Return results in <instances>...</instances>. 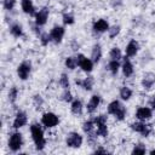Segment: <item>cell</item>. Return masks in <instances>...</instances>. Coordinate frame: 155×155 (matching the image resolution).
<instances>
[{
  "mask_svg": "<svg viewBox=\"0 0 155 155\" xmlns=\"http://www.w3.org/2000/svg\"><path fill=\"white\" fill-rule=\"evenodd\" d=\"M30 132H31V137H33V140L36 145V149L38 150H42L44 147H45V137H44V132L41 130V127L36 124L31 125L30 126Z\"/></svg>",
  "mask_w": 155,
  "mask_h": 155,
  "instance_id": "1",
  "label": "cell"
},
{
  "mask_svg": "<svg viewBox=\"0 0 155 155\" xmlns=\"http://www.w3.org/2000/svg\"><path fill=\"white\" fill-rule=\"evenodd\" d=\"M108 113L115 115L116 119H119V120H124L125 114H126V109L119 101H113L108 105Z\"/></svg>",
  "mask_w": 155,
  "mask_h": 155,
  "instance_id": "2",
  "label": "cell"
},
{
  "mask_svg": "<svg viewBox=\"0 0 155 155\" xmlns=\"http://www.w3.org/2000/svg\"><path fill=\"white\" fill-rule=\"evenodd\" d=\"M94 122L97 125V134L105 137L108 134V128H107V116L105 115H99L94 119Z\"/></svg>",
  "mask_w": 155,
  "mask_h": 155,
  "instance_id": "3",
  "label": "cell"
},
{
  "mask_svg": "<svg viewBox=\"0 0 155 155\" xmlns=\"http://www.w3.org/2000/svg\"><path fill=\"white\" fill-rule=\"evenodd\" d=\"M82 143V137L76 133V132H71L68 134L67 137V145L70 148H79Z\"/></svg>",
  "mask_w": 155,
  "mask_h": 155,
  "instance_id": "4",
  "label": "cell"
},
{
  "mask_svg": "<svg viewBox=\"0 0 155 155\" xmlns=\"http://www.w3.org/2000/svg\"><path fill=\"white\" fill-rule=\"evenodd\" d=\"M22 143H23L22 134H21V133H18V132H16V133H13V134L11 136L10 142H8V145H10V148H11V150L17 151V150H19V149H21Z\"/></svg>",
  "mask_w": 155,
  "mask_h": 155,
  "instance_id": "5",
  "label": "cell"
},
{
  "mask_svg": "<svg viewBox=\"0 0 155 155\" xmlns=\"http://www.w3.org/2000/svg\"><path fill=\"white\" fill-rule=\"evenodd\" d=\"M41 122L46 126V127H53L56 126L59 120H58V116L54 115L53 113H46L42 115V119H41Z\"/></svg>",
  "mask_w": 155,
  "mask_h": 155,
  "instance_id": "6",
  "label": "cell"
},
{
  "mask_svg": "<svg viewBox=\"0 0 155 155\" xmlns=\"http://www.w3.org/2000/svg\"><path fill=\"white\" fill-rule=\"evenodd\" d=\"M76 59H78V65H79L82 70H85V71H91V70H92L93 63H92L91 59L86 58L84 54H79Z\"/></svg>",
  "mask_w": 155,
  "mask_h": 155,
  "instance_id": "7",
  "label": "cell"
},
{
  "mask_svg": "<svg viewBox=\"0 0 155 155\" xmlns=\"http://www.w3.org/2000/svg\"><path fill=\"white\" fill-rule=\"evenodd\" d=\"M30 63L29 62H23L19 67H18V69H17V74H18V76L22 79V80H25L28 76H29V73H30Z\"/></svg>",
  "mask_w": 155,
  "mask_h": 155,
  "instance_id": "8",
  "label": "cell"
},
{
  "mask_svg": "<svg viewBox=\"0 0 155 155\" xmlns=\"http://www.w3.org/2000/svg\"><path fill=\"white\" fill-rule=\"evenodd\" d=\"M131 127H132V130H134L136 132L142 133L144 137H147V136L150 133V126H149V125H145V124H142V122L132 124Z\"/></svg>",
  "mask_w": 155,
  "mask_h": 155,
  "instance_id": "9",
  "label": "cell"
},
{
  "mask_svg": "<svg viewBox=\"0 0 155 155\" xmlns=\"http://www.w3.org/2000/svg\"><path fill=\"white\" fill-rule=\"evenodd\" d=\"M63 35H64V28L63 27H54L50 33V36L54 42H61Z\"/></svg>",
  "mask_w": 155,
  "mask_h": 155,
  "instance_id": "10",
  "label": "cell"
},
{
  "mask_svg": "<svg viewBox=\"0 0 155 155\" xmlns=\"http://www.w3.org/2000/svg\"><path fill=\"white\" fill-rule=\"evenodd\" d=\"M47 17H48V10L46 7L41 8L36 15H35V22L38 25H42L46 23L47 21Z\"/></svg>",
  "mask_w": 155,
  "mask_h": 155,
  "instance_id": "11",
  "label": "cell"
},
{
  "mask_svg": "<svg viewBox=\"0 0 155 155\" xmlns=\"http://www.w3.org/2000/svg\"><path fill=\"white\" fill-rule=\"evenodd\" d=\"M136 116L139 119V120H148L151 117V109L147 108V107H143V108H139L136 113Z\"/></svg>",
  "mask_w": 155,
  "mask_h": 155,
  "instance_id": "12",
  "label": "cell"
},
{
  "mask_svg": "<svg viewBox=\"0 0 155 155\" xmlns=\"http://www.w3.org/2000/svg\"><path fill=\"white\" fill-rule=\"evenodd\" d=\"M27 124V115L24 113H18L15 121H13V127L15 128H21Z\"/></svg>",
  "mask_w": 155,
  "mask_h": 155,
  "instance_id": "13",
  "label": "cell"
},
{
  "mask_svg": "<svg viewBox=\"0 0 155 155\" xmlns=\"http://www.w3.org/2000/svg\"><path fill=\"white\" fill-rule=\"evenodd\" d=\"M93 29H94V31L103 33V31H105V30H109V25H108L107 21H104V19H99V21L94 22V24H93Z\"/></svg>",
  "mask_w": 155,
  "mask_h": 155,
  "instance_id": "14",
  "label": "cell"
},
{
  "mask_svg": "<svg viewBox=\"0 0 155 155\" xmlns=\"http://www.w3.org/2000/svg\"><path fill=\"white\" fill-rule=\"evenodd\" d=\"M137 51H138V44L134 40H131L128 42V45L126 46V54H127V57L136 56Z\"/></svg>",
  "mask_w": 155,
  "mask_h": 155,
  "instance_id": "15",
  "label": "cell"
},
{
  "mask_svg": "<svg viewBox=\"0 0 155 155\" xmlns=\"http://www.w3.org/2000/svg\"><path fill=\"white\" fill-rule=\"evenodd\" d=\"M99 102H101L99 96H97V94L92 96L91 99H90V102H88V104H87V110H88L90 113H93V111L97 109V107L99 105Z\"/></svg>",
  "mask_w": 155,
  "mask_h": 155,
  "instance_id": "16",
  "label": "cell"
},
{
  "mask_svg": "<svg viewBox=\"0 0 155 155\" xmlns=\"http://www.w3.org/2000/svg\"><path fill=\"white\" fill-rule=\"evenodd\" d=\"M154 82H155V75L151 74V73L145 74L144 78H143V81H142L144 88H150V87L154 85Z\"/></svg>",
  "mask_w": 155,
  "mask_h": 155,
  "instance_id": "17",
  "label": "cell"
},
{
  "mask_svg": "<svg viewBox=\"0 0 155 155\" xmlns=\"http://www.w3.org/2000/svg\"><path fill=\"white\" fill-rule=\"evenodd\" d=\"M122 71H124L125 76H130L133 73V65H132V63L130 62L128 58H125V62L122 64Z\"/></svg>",
  "mask_w": 155,
  "mask_h": 155,
  "instance_id": "18",
  "label": "cell"
},
{
  "mask_svg": "<svg viewBox=\"0 0 155 155\" xmlns=\"http://www.w3.org/2000/svg\"><path fill=\"white\" fill-rule=\"evenodd\" d=\"M22 8L25 13L34 15V5H33L31 0H22Z\"/></svg>",
  "mask_w": 155,
  "mask_h": 155,
  "instance_id": "19",
  "label": "cell"
},
{
  "mask_svg": "<svg viewBox=\"0 0 155 155\" xmlns=\"http://www.w3.org/2000/svg\"><path fill=\"white\" fill-rule=\"evenodd\" d=\"M102 57V50H101V46L99 45H94L93 46V50H92V61L93 62H98Z\"/></svg>",
  "mask_w": 155,
  "mask_h": 155,
  "instance_id": "20",
  "label": "cell"
},
{
  "mask_svg": "<svg viewBox=\"0 0 155 155\" xmlns=\"http://www.w3.org/2000/svg\"><path fill=\"white\" fill-rule=\"evenodd\" d=\"M76 84H80L85 90H91L92 88V85H93V78L92 76H88L84 81H76Z\"/></svg>",
  "mask_w": 155,
  "mask_h": 155,
  "instance_id": "21",
  "label": "cell"
},
{
  "mask_svg": "<svg viewBox=\"0 0 155 155\" xmlns=\"http://www.w3.org/2000/svg\"><path fill=\"white\" fill-rule=\"evenodd\" d=\"M81 110H82V104H81V102L78 101V99L74 101V102L71 103V111H73L74 114H80Z\"/></svg>",
  "mask_w": 155,
  "mask_h": 155,
  "instance_id": "22",
  "label": "cell"
},
{
  "mask_svg": "<svg viewBox=\"0 0 155 155\" xmlns=\"http://www.w3.org/2000/svg\"><path fill=\"white\" fill-rule=\"evenodd\" d=\"M131 96H132V91H131L128 87H122V88L120 90V97H121L122 99L127 101V99H130Z\"/></svg>",
  "mask_w": 155,
  "mask_h": 155,
  "instance_id": "23",
  "label": "cell"
},
{
  "mask_svg": "<svg viewBox=\"0 0 155 155\" xmlns=\"http://www.w3.org/2000/svg\"><path fill=\"white\" fill-rule=\"evenodd\" d=\"M11 34H12L13 36H16V38L22 36V34H23V31H22V27L18 25V24L12 25V27H11Z\"/></svg>",
  "mask_w": 155,
  "mask_h": 155,
  "instance_id": "24",
  "label": "cell"
},
{
  "mask_svg": "<svg viewBox=\"0 0 155 155\" xmlns=\"http://www.w3.org/2000/svg\"><path fill=\"white\" fill-rule=\"evenodd\" d=\"M110 58L111 59H115V61H119L121 58V51H120V48L113 47L111 51H110Z\"/></svg>",
  "mask_w": 155,
  "mask_h": 155,
  "instance_id": "25",
  "label": "cell"
},
{
  "mask_svg": "<svg viewBox=\"0 0 155 155\" xmlns=\"http://www.w3.org/2000/svg\"><path fill=\"white\" fill-rule=\"evenodd\" d=\"M65 65L69 68V69H75V67L78 65V59L74 58V57H68L65 59Z\"/></svg>",
  "mask_w": 155,
  "mask_h": 155,
  "instance_id": "26",
  "label": "cell"
},
{
  "mask_svg": "<svg viewBox=\"0 0 155 155\" xmlns=\"http://www.w3.org/2000/svg\"><path fill=\"white\" fill-rule=\"evenodd\" d=\"M120 68V64H119V61H115V59H111V62L109 63V69L113 74H116L117 70Z\"/></svg>",
  "mask_w": 155,
  "mask_h": 155,
  "instance_id": "27",
  "label": "cell"
},
{
  "mask_svg": "<svg viewBox=\"0 0 155 155\" xmlns=\"http://www.w3.org/2000/svg\"><path fill=\"white\" fill-rule=\"evenodd\" d=\"M82 130H84L86 133H91V131L93 130V122H92V121H86V122H84Z\"/></svg>",
  "mask_w": 155,
  "mask_h": 155,
  "instance_id": "28",
  "label": "cell"
},
{
  "mask_svg": "<svg viewBox=\"0 0 155 155\" xmlns=\"http://www.w3.org/2000/svg\"><path fill=\"white\" fill-rule=\"evenodd\" d=\"M8 97H10V101L11 102H15L16 98H17V88L16 87H12L8 92Z\"/></svg>",
  "mask_w": 155,
  "mask_h": 155,
  "instance_id": "29",
  "label": "cell"
},
{
  "mask_svg": "<svg viewBox=\"0 0 155 155\" xmlns=\"http://www.w3.org/2000/svg\"><path fill=\"white\" fill-rule=\"evenodd\" d=\"M15 2L16 0H4V7L6 10H12L15 6Z\"/></svg>",
  "mask_w": 155,
  "mask_h": 155,
  "instance_id": "30",
  "label": "cell"
},
{
  "mask_svg": "<svg viewBox=\"0 0 155 155\" xmlns=\"http://www.w3.org/2000/svg\"><path fill=\"white\" fill-rule=\"evenodd\" d=\"M63 22L65 24H73L74 23V17L71 15H63Z\"/></svg>",
  "mask_w": 155,
  "mask_h": 155,
  "instance_id": "31",
  "label": "cell"
},
{
  "mask_svg": "<svg viewBox=\"0 0 155 155\" xmlns=\"http://www.w3.org/2000/svg\"><path fill=\"white\" fill-rule=\"evenodd\" d=\"M119 31H120V27L115 25V27H113V28L109 29V36L110 38H114V36H116L119 34Z\"/></svg>",
  "mask_w": 155,
  "mask_h": 155,
  "instance_id": "32",
  "label": "cell"
},
{
  "mask_svg": "<svg viewBox=\"0 0 155 155\" xmlns=\"http://www.w3.org/2000/svg\"><path fill=\"white\" fill-rule=\"evenodd\" d=\"M132 153H133V154H144V153H145V148H144L142 144H139V145L134 147V149H133Z\"/></svg>",
  "mask_w": 155,
  "mask_h": 155,
  "instance_id": "33",
  "label": "cell"
},
{
  "mask_svg": "<svg viewBox=\"0 0 155 155\" xmlns=\"http://www.w3.org/2000/svg\"><path fill=\"white\" fill-rule=\"evenodd\" d=\"M61 85H62L64 88L69 87V80H68V78H67V75H65V74H63V75H62V78H61Z\"/></svg>",
  "mask_w": 155,
  "mask_h": 155,
  "instance_id": "34",
  "label": "cell"
},
{
  "mask_svg": "<svg viewBox=\"0 0 155 155\" xmlns=\"http://www.w3.org/2000/svg\"><path fill=\"white\" fill-rule=\"evenodd\" d=\"M50 40H51V36L48 34H42L41 35V42H42V45H47Z\"/></svg>",
  "mask_w": 155,
  "mask_h": 155,
  "instance_id": "35",
  "label": "cell"
},
{
  "mask_svg": "<svg viewBox=\"0 0 155 155\" xmlns=\"http://www.w3.org/2000/svg\"><path fill=\"white\" fill-rule=\"evenodd\" d=\"M63 99L67 101V102H70V101L73 99V97H71V94H70L69 91H65V92L63 93Z\"/></svg>",
  "mask_w": 155,
  "mask_h": 155,
  "instance_id": "36",
  "label": "cell"
},
{
  "mask_svg": "<svg viewBox=\"0 0 155 155\" xmlns=\"http://www.w3.org/2000/svg\"><path fill=\"white\" fill-rule=\"evenodd\" d=\"M96 153H107V150H104V149H97Z\"/></svg>",
  "mask_w": 155,
  "mask_h": 155,
  "instance_id": "37",
  "label": "cell"
},
{
  "mask_svg": "<svg viewBox=\"0 0 155 155\" xmlns=\"http://www.w3.org/2000/svg\"><path fill=\"white\" fill-rule=\"evenodd\" d=\"M151 105H153V108L155 109V97H154V99L151 101Z\"/></svg>",
  "mask_w": 155,
  "mask_h": 155,
  "instance_id": "38",
  "label": "cell"
},
{
  "mask_svg": "<svg viewBox=\"0 0 155 155\" xmlns=\"http://www.w3.org/2000/svg\"><path fill=\"white\" fill-rule=\"evenodd\" d=\"M150 154H155V150H151V151H150Z\"/></svg>",
  "mask_w": 155,
  "mask_h": 155,
  "instance_id": "39",
  "label": "cell"
}]
</instances>
